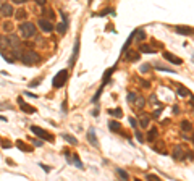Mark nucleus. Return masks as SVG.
<instances>
[{"mask_svg": "<svg viewBox=\"0 0 194 181\" xmlns=\"http://www.w3.org/2000/svg\"><path fill=\"white\" fill-rule=\"evenodd\" d=\"M20 60L24 63V65H37L40 61V55L34 50H21V55H20Z\"/></svg>", "mask_w": 194, "mask_h": 181, "instance_id": "nucleus-1", "label": "nucleus"}, {"mask_svg": "<svg viewBox=\"0 0 194 181\" xmlns=\"http://www.w3.org/2000/svg\"><path fill=\"white\" fill-rule=\"evenodd\" d=\"M36 32V26L29 21H24L23 24H20V34L21 37H24V39H31Z\"/></svg>", "mask_w": 194, "mask_h": 181, "instance_id": "nucleus-2", "label": "nucleus"}, {"mask_svg": "<svg viewBox=\"0 0 194 181\" xmlns=\"http://www.w3.org/2000/svg\"><path fill=\"white\" fill-rule=\"evenodd\" d=\"M66 79H68V71H66V70H62V71H58V73L55 75L54 81H52V86H54L55 89L63 87L65 83H66Z\"/></svg>", "mask_w": 194, "mask_h": 181, "instance_id": "nucleus-3", "label": "nucleus"}, {"mask_svg": "<svg viewBox=\"0 0 194 181\" xmlns=\"http://www.w3.org/2000/svg\"><path fill=\"white\" fill-rule=\"evenodd\" d=\"M31 131H32L36 136H39L40 139H47L49 142H54V136L50 134V133H47V131L40 129L39 126H31Z\"/></svg>", "mask_w": 194, "mask_h": 181, "instance_id": "nucleus-4", "label": "nucleus"}, {"mask_svg": "<svg viewBox=\"0 0 194 181\" xmlns=\"http://www.w3.org/2000/svg\"><path fill=\"white\" fill-rule=\"evenodd\" d=\"M65 157H66V162H68V163L76 165L78 168H81V170L84 168V166H83V162H81L79 157H78V154H71V155H70V152H65Z\"/></svg>", "mask_w": 194, "mask_h": 181, "instance_id": "nucleus-5", "label": "nucleus"}, {"mask_svg": "<svg viewBox=\"0 0 194 181\" xmlns=\"http://www.w3.org/2000/svg\"><path fill=\"white\" fill-rule=\"evenodd\" d=\"M60 15H62V18H63V21L57 24V31H58V34H62V36H63L65 32L68 31V20H66V15H65L63 11H60Z\"/></svg>", "mask_w": 194, "mask_h": 181, "instance_id": "nucleus-6", "label": "nucleus"}, {"mask_svg": "<svg viewBox=\"0 0 194 181\" xmlns=\"http://www.w3.org/2000/svg\"><path fill=\"white\" fill-rule=\"evenodd\" d=\"M5 42H7V47H11V49H20V37L10 34L8 37H5Z\"/></svg>", "mask_w": 194, "mask_h": 181, "instance_id": "nucleus-7", "label": "nucleus"}, {"mask_svg": "<svg viewBox=\"0 0 194 181\" xmlns=\"http://www.w3.org/2000/svg\"><path fill=\"white\" fill-rule=\"evenodd\" d=\"M37 24H39V28L44 31V32H52V31H54V24H52L49 20H45V18H40Z\"/></svg>", "mask_w": 194, "mask_h": 181, "instance_id": "nucleus-8", "label": "nucleus"}, {"mask_svg": "<svg viewBox=\"0 0 194 181\" xmlns=\"http://www.w3.org/2000/svg\"><path fill=\"white\" fill-rule=\"evenodd\" d=\"M186 149H184L183 146H175V149H173V159L175 160H181V159H184L186 157Z\"/></svg>", "mask_w": 194, "mask_h": 181, "instance_id": "nucleus-9", "label": "nucleus"}, {"mask_svg": "<svg viewBox=\"0 0 194 181\" xmlns=\"http://www.w3.org/2000/svg\"><path fill=\"white\" fill-rule=\"evenodd\" d=\"M18 105H20V108L23 112H26V113H36V108L32 105H29V104H26L24 100H23V99H20V97H18Z\"/></svg>", "mask_w": 194, "mask_h": 181, "instance_id": "nucleus-10", "label": "nucleus"}, {"mask_svg": "<svg viewBox=\"0 0 194 181\" xmlns=\"http://www.w3.org/2000/svg\"><path fill=\"white\" fill-rule=\"evenodd\" d=\"M164 58H167L170 63H175V65H183V60H181L179 57L170 54V52H164Z\"/></svg>", "mask_w": 194, "mask_h": 181, "instance_id": "nucleus-11", "label": "nucleus"}, {"mask_svg": "<svg viewBox=\"0 0 194 181\" xmlns=\"http://www.w3.org/2000/svg\"><path fill=\"white\" fill-rule=\"evenodd\" d=\"M0 15L2 16H11L13 15V7L10 5V3H2V7H0Z\"/></svg>", "mask_w": 194, "mask_h": 181, "instance_id": "nucleus-12", "label": "nucleus"}, {"mask_svg": "<svg viewBox=\"0 0 194 181\" xmlns=\"http://www.w3.org/2000/svg\"><path fill=\"white\" fill-rule=\"evenodd\" d=\"M175 32L183 34V36H191V34H194V29L189 28V26H176V28H175Z\"/></svg>", "mask_w": 194, "mask_h": 181, "instance_id": "nucleus-13", "label": "nucleus"}, {"mask_svg": "<svg viewBox=\"0 0 194 181\" xmlns=\"http://www.w3.org/2000/svg\"><path fill=\"white\" fill-rule=\"evenodd\" d=\"M87 139H89L91 146H94V147L99 146V142H97V137H95V131H94V128H89V131H87Z\"/></svg>", "mask_w": 194, "mask_h": 181, "instance_id": "nucleus-14", "label": "nucleus"}, {"mask_svg": "<svg viewBox=\"0 0 194 181\" xmlns=\"http://www.w3.org/2000/svg\"><path fill=\"white\" fill-rule=\"evenodd\" d=\"M124 54H126V55H124V58H126L128 61H138V60H139V54H138L136 50H131V52L126 50Z\"/></svg>", "mask_w": 194, "mask_h": 181, "instance_id": "nucleus-15", "label": "nucleus"}, {"mask_svg": "<svg viewBox=\"0 0 194 181\" xmlns=\"http://www.w3.org/2000/svg\"><path fill=\"white\" fill-rule=\"evenodd\" d=\"M78 55H79V39L75 40V49H73V58L70 60V65L73 66L75 65V60L78 58Z\"/></svg>", "mask_w": 194, "mask_h": 181, "instance_id": "nucleus-16", "label": "nucleus"}, {"mask_svg": "<svg viewBox=\"0 0 194 181\" xmlns=\"http://www.w3.org/2000/svg\"><path fill=\"white\" fill-rule=\"evenodd\" d=\"M109 128H110V131H113V133H120V131H121V125H120L118 121H113V120L109 121Z\"/></svg>", "mask_w": 194, "mask_h": 181, "instance_id": "nucleus-17", "label": "nucleus"}, {"mask_svg": "<svg viewBox=\"0 0 194 181\" xmlns=\"http://www.w3.org/2000/svg\"><path fill=\"white\" fill-rule=\"evenodd\" d=\"M16 147L21 149L23 152H31L32 151V146H28V144H24L23 141H16Z\"/></svg>", "mask_w": 194, "mask_h": 181, "instance_id": "nucleus-18", "label": "nucleus"}, {"mask_svg": "<svg viewBox=\"0 0 194 181\" xmlns=\"http://www.w3.org/2000/svg\"><path fill=\"white\" fill-rule=\"evenodd\" d=\"M109 115L115 116V118H121L123 116V110L121 108H109Z\"/></svg>", "mask_w": 194, "mask_h": 181, "instance_id": "nucleus-19", "label": "nucleus"}, {"mask_svg": "<svg viewBox=\"0 0 194 181\" xmlns=\"http://www.w3.org/2000/svg\"><path fill=\"white\" fill-rule=\"evenodd\" d=\"M157 136H159V129L157 128H150L149 134H147V141H155Z\"/></svg>", "mask_w": 194, "mask_h": 181, "instance_id": "nucleus-20", "label": "nucleus"}, {"mask_svg": "<svg viewBox=\"0 0 194 181\" xmlns=\"http://www.w3.org/2000/svg\"><path fill=\"white\" fill-rule=\"evenodd\" d=\"M62 137H63V139H65L66 142H68V144H73V146H76V144H78L76 137H75V136H71V134H66V133H65V134L62 136Z\"/></svg>", "mask_w": 194, "mask_h": 181, "instance_id": "nucleus-21", "label": "nucleus"}, {"mask_svg": "<svg viewBox=\"0 0 194 181\" xmlns=\"http://www.w3.org/2000/svg\"><path fill=\"white\" fill-rule=\"evenodd\" d=\"M139 50L141 52H144V54H154V49H152V47H150V45H147V44H141L139 45Z\"/></svg>", "mask_w": 194, "mask_h": 181, "instance_id": "nucleus-22", "label": "nucleus"}, {"mask_svg": "<svg viewBox=\"0 0 194 181\" xmlns=\"http://www.w3.org/2000/svg\"><path fill=\"white\" fill-rule=\"evenodd\" d=\"M139 125H141V128H147V126H149V115H142V116H141Z\"/></svg>", "mask_w": 194, "mask_h": 181, "instance_id": "nucleus-23", "label": "nucleus"}, {"mask_svg": "<svg viewBox=\"0 0 194 181\" xmlns=\"http://www.w3.org/2000/svg\"><path fill=\"white\" fill-rule=\"evenodd\" d=\"M2 57H3L8 63H15V61H16V57L15 55H10V54H7V52H2Z\"/></svg>", "mask_w": 194, "mask_h": 181, "instance_id": "nucleus-24", "label": "nucleus"}, {"mask_svg": "<svg viewBox=\"0 0 194 181\" xmlns=\"http://www.w3.org/2000/svg\"><path fill=\"white\" fill-rule=\"evenodd\" d=\"M15 16H16V20L20 21V20H24L26 16H28V13H26V10H23V8H20V10L15 13Z\"/></svg>", "mask_w": 194, "mask_h": 181, "instance_id": "nucleus-25", "label": "nucleus"}, {"mask_svg": "<svg viewBox=\"0 0 194 181\" xmlns=\"http://www.w3.org/2000/svg\"><path fill=\"white\" fill-rule=\"evenodd\" d=\"M155 70H159V71H165V73H173V70L171 68H167V66H162V65H159V63H155Z\"/></svg>", "mask_w": 194, "mask_h": 181, "instance_id": "nucleus-26", "label": "nucleus"}, {"mask_svg": "<svg viewBox=\"0 0 194 181\" xmlns=\"http://www.w3.org/2000/svg\"><path fill=\"white\" fill-rule=\"evenodd\" d=\"M178 94L179 96H183V97H186V96H189V90L186 89V87H183V86H178Z\"/></svg>", "mask_w": 194, "mask_h": 181, "instance_id": "nucleus-27", "label": "nucleus"}, {"mask_svg": "<svg viewBox=\"0 0 194 181\" xmlns=\"http://www.w3.org/2000/svg\"><path fill=\"white\" fill-rule=\"evenodd\" d=\"M117 175H118L120 178H124V180H128V178H129V175L124 170H121V168H118V170H117Z\"/></svg>", "mask_w": 194, "mask_h": 181, "instance_id": "nucleus-28", "label": "nucleus"}, {"mask_svg": "<svg viewBox=\"0 0 194 181\" xmlns=\"http://www.w3.org/2000/svg\"><path fill=\"white\" fill-rule=\"evenodd\" d=\"M181 129L183 131H191V123H189V121H181Z\"/></svg>", "mask_w": 194, "mask_h": 181, "instance_id": "nucleus-29", "label": "nucleus"}, {"mask_svg": "<svg viewBox=\"0 0 194 181\" xmlns=\"http://www.w3.org/2000/svg\"><path fill=\"white\" fill-rule=\"evenodd\" d=\"M134 34L138 36V39H139V40H144V39H146V32H144V31H142V29H138V31H134Z\"/></svg>", "mask_w": 194, "mask_h": 181, "instance_id": "nucleus-30", "label": "nucleus"}, {"mask_svg": "<svg viewBox=\"0 0 194 181\" xmlns=\"http://www.w3.org/2000/svg\"><path fill=\"white\" fill-rule=\"evenodd\" d=\"M109 13H115L113 8H105V10H102L100 13H97V16H105V15H109Z\"/></svg>", "mask_w": 194, "mask_h": 181, "instance_id": "nucleus-31", "label": "nucleus"}, {"mask_svg": "<svg viewBox=\"0 0 194 181\" xmlns=\"http://www.w3.org/2000/svg\"><path fill=\"white\" fill-rule=\"evenodd\" d=\"M144 105H146V100L142 99V97H139V99H138V104H136V107H138V108H142Z\"/></svg>", "mask_w": 194, "mask_h": 181, "instance_id": "nucleus-32", "label": "nucleus"}, {"mask_svg": "<svg viewBox=\"0 0 194 181\" xmlns=\"http://www.w3.org/2000/svg\"><path fill=\"white\" fill-rule=\"evenodd\" d=\"M134 129H136V128H134ZM136 137H138V141H139V142H144V137H142V134H141L139 129H136Z\"/></svg>", "mask_w": 194, "mask_h": 181, "instance_id": "nucleus-33", "label": "nucleus"}, {"mask_svg": "<svg viewBox=\"0 0 194 181\" xmlns=\"http://www.w3.org/2000/svg\"><path fill=\"white\" fill-rule=\"evenodd\" d=\"M134 100H136V94H133V92H129V94H128V102H131V104H133Z\"/></svg>", "mask_w": 194, "mask_h": 181, "instance_id": "nucleus-34", "label": "nucleus"}, {"mask_svg": "<svg viewBox=\"0 0 194 181\" xmlns=\"http://www.w3.org/2000/svg\"><path fill=\"white\" fill-rule=\"evenodd\" d=\"M32 144H34L36 147H40V146H42V144H44V142L40 141V139H32Z\"/></svg>", "mask_w": 194, "mask_h": 181, "instance_id": "nucleus-35", "label": "nucleus"}, {"mask_svg": "<svg viewBox=\"0 0 194 181\" xmlns=\"http://www.w3.org/2000/svg\"><path fill=\"white\" fill-rule=\"evenodd\" d=\"M2 147H3V149H10V147H11V142H8V141H2Z\"/></svg>", "mask_w": 194, "mask_h": 181, "instance_id": "nucleus-36", "label": "nucleus"}, {"mask_svg": "<svg viewBox=\"0 0 194 181\" xmlns=\"http://www.w3.org/2000/svg\"><path fill=\"white\" fill-rule=\"evenodd\" d=\"M47 18H49V20H54L55 18V13L52 10H47Z\"/></svg>", "mask_w": 194, "mask_h": 181, "instance_id": "nucleus-37", "label": "nucleus"}, {"mask_svg": "<svg viewBox=\"0 0 194 181\" xmlns=\"http://www.w3.org/2000/svg\"><path fill=\"white\" fill-rule=\"evenodd\" d=\"M3 29H5V31H11V23H8V21L3 23Z\"/></svg>", "mask_w": 194, "mask_h": 181, "instance_id": "nucleus-38", "label": "nucleus"}, {"mask_svg": "<svg viewBox=\"0 0 194 181\" xmlns=\"http://www.w3.org/2000/svg\"><path fill=\"white\" fill-rule=\"evenodd\" d=\"M39 83H40V79H36V81H31V83H29V87H36V86L39 84Z\"/></svg>", "mask_w": 194, "mask_h": 181, "instance_id": "nucleus-39", "label": "nucleus"}, {"mask_svg": "<svg viewBox=\"0 0 194 181\" xmlns=\"http://www.w3.org/2000/svg\"><path fill=\"white\" fill-rule=\"evenodd\" d=\"M7 108H11V105H8V104H0V110H7Z\"/></svg>", "mask_w": 194, "mask_h": 181, "instance_id": "nucleus-40", "label": "nucleus"}, {"mask_svg": "<svg viewBox=\"0 0 194 181\" xmlns=\"http://www.w3.org/2000/svg\"><path fill=\"white\" fill-rule=\"evenodd\" d=\"M147 180H152V181H159V176H157V175H149V176H147Z\"/></svg>", "mask_w": 194, "mask_h": 181, "instance_id": "nucleus-41", "label": "nucleus"}, {"mask_svg": "<svg viewBox=\"0 0 194 181\" xmlns=\"http://www.w3.org/2000/svg\"><path fill=\"white\" fill-rule=\"evenodd\" d=\"M149 68H150L149 65H142V66H141V71H142V73H146V71H149Z\"/></svg>", "mask_w": 194, "mask_h": 181, "instance_id": "nucleus-42", "label": "nucleus"}, {"mask_svg": "<svg viewBox=\"0 0 194 181\" xmlns=\"http://www.w3.org/2000/svg\"><path fill=\"white\" fill-rule=\"evenodd\" d=\"M39 166H40V168H42L44 171H50V168H49L47 165H44V163H39Z\"/></svg>", "mask_w": 194, "mask_h": 181, "instance_id": "nucleus-43", "label": "nucleus"}, {"mask_svg": "<svg viewBox=\"0 0 194 181\" xmlns=\"http://www.w3.org/2000/svg\"><path fill=\"white\" fill-rule=\"evenodd\" d=\"M36 3H37V5H45L47 0H36Z\"/></svg>", "mask_w": 194, "mask_h": 181, "instance_id": "nucleus-44", "label": "nucleus"}, {"mask_svg": "<svg viewBox=\"0 0 194 181\" xmlns=\"http://www.w3.org/2000/svg\"><path fill=\"white\" fill-rule=\"evenodd\" d=\"M24 2H28V0H13V3H16V5H21V3H24Z\"/></svg>", "mask_w": 194, "mask_h": 181, "instance_id": "nucleus-45", "label": "nucleus"}, {"mask_svg": "<svg viewBox=\"0 0 194 181\" xmlns=\"http://www.w3.org/2000/svg\"><path fill=\"white\" fill-rule=\"evenodd\" d=\"M26 96H28V97H32V99H37V96H36V94H32V92H26Z\"/></svg>", "mask_w": 194, "mask_h": 181, "instance_id": "nucleus-46", "label": "nucleus"}, {"mask_svg": "<svg viewBox=\"0 0 194 181\" xmlns=\"http://www.w3.org/2000/svg\"><path fill=\"white\" fill-rule=\"evenodd\" d=\"M129 123H131L133 128H136V120H134V118H129Z\"/></svg>", "mask_w": 194, "mask_h": 181, "instance_id": "nucleus-47", "label": "nucleus"}, {"mask_svg": "<svg viewBox=\"0 0 194 181\" xmlns=\"http://www.w3.org/2000/svg\"><path fill=\"white\" fill-rule=\"evenodd\" d=\"M139 81H141V84L144 86V87H149V86H150L149 83H147V81H142V79H139Z\"/></svg>", "mask_w": 194, "mask_h": 181, "instance_id": "nucleus-48", "label": "nucleus"}, {"mask_svg": "<svg viewBox=\"0 0 194 181\" xmlns=\"http://www.w3.org/2000/svg\"><path fill=\"white\" fill-rule=\"evenodd\" d=\"M160 112H162L160 108H159V110H155V112H154V116H155V118H159V116H160Z\"/></svg>", "mask_w": 194, "mask_h": 181, "instance_id": "nucleus-49", "label": "nucleus"}, {"mask_svg": "<svg viewBox=\"0 0 194 181\" xmlns=\"http://www.w3.org/2000/svg\"><path fill=\"white\" fill-rule=\"evenodd\" d=\"M191 105L194 107V97H191Z\"/></svg>", "mask_w": 194, "mask_h": 181, "instance_id": "nucleus-50", "label": "nucleus"}, {"mask_svg": "<svg viewBox=\"0 0 194 181\" xmlns=\"http://www.w3.org/2000/svg\"><path fill=\"white\" fill-rule=\"evenodd\" d=\"M0 120H2V121H7V118H5V116H0Z\"/></svg>", "mask_w": 194, "mask_h": 181, "instance_id": "nucleus-51", "label": "nucleus"}, {"mask_svg": "<svg viewBox=\"0 0 194 181\" xmlns=\"http://www.w3.org/2000/svg\"><path fill=\"white\" fill-rule=\"evenodd\" d=\"M0 47H2V36H0Z\"/></svg>", "mask_w": 194, "mask_h": 181, "instance_id": "nucleus-52", "label": "nucleus"}, {"mask_svg": "<svg viewBox=\"0 0 194 181\" xmlns=\"http://www.w3.org/2000/svg\"><path fill=\"white\" fill-rule=\"evenodd\" d=\"M193 141H194V134H193Z\"/></svg>", "mask_w": 194, "mask_h": 181, "instance_id": "nucleus-53", "label": "nucleus"}, {"mask_svg": "<svg viewBox=\"0 0 194 181\" xmlns=\"http://www.w3.org/2000/svg\"><path fill=\"white\" fill-rule=\"evenodd\" d=\"M193 61H194V57H193Z\"/></svg>", "mask_w": 194, "mask_h": 181, "instance_id": "nucleus-54", "label": "nucleus"}]
</instances>
